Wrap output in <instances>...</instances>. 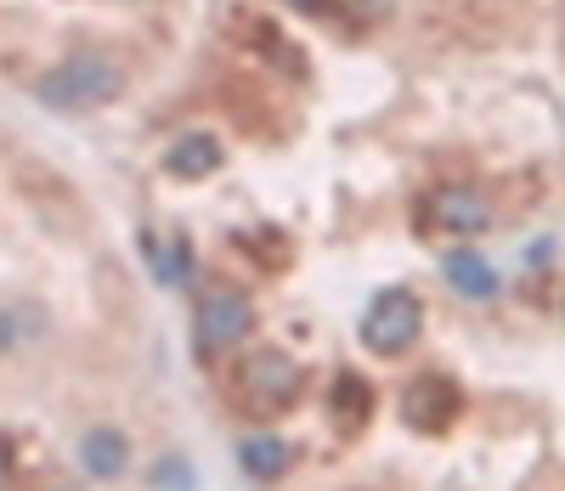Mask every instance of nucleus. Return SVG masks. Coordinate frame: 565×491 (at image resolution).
<instances>
[{
  "mask_svg": "<svg viewBox=\"0 0 565 491\" xmlns=\"http://www.w3.org/2000/svg\"><path fill=\"white\" fill-rule=\"evenodd\" d=\"M125 90V68L103 52H74L68 63L45 68L34 79V103L52 108V114H97L108 108L114 96Z\"/></svg>",
  "mask_w": 565,
  "mask_h": 491,
  "instance_id": "f257e3e1",
  "label": "nucleus"
},
{
  "mask_svg": "<svg viewBox=\"0 0 565 491\" xmlns=\"http://www.w3.org/2000/svg\"><path fill=\"white\" fill-rule=\"evenodd\" d=\"M418 333H424V306H418V293H407V288H385L380 300L367 306V317H362V345L373 356L413 351Z\"/></svg>",
  "mask_w": 565,
  "mask_h": 491,
  "instance_id": "f03ea898",
  "label": "nucleus"
},
{
  "mask_svg": "<svg viewBox=\"0 0 565 491\" xmlns=\"http://www.w3.org/2000/svg\"><path fill=\"white\" fill-rule=\"evenodd\" d=\"M249 328H255L249 293H238V288H215V293H204V306H199L193 345H199V356H221V351L238 345V339H249Z\"/></svg>",
  "mask_w": 565,
  "mask_h": 491,
  "instance_id": "7ed1b4c3",
  "label": "nucleus"
},
{
  "mask_svg": "<svg viewBox=\"0 0 565 491\" xmlns=\"http://www.w3.org/2000/svg\"><path fill=\"white\" fill-rule=\"evenodd\" d=\"M295 396H300V362H295V356H282V351H260V356H249V362H244V402H249L260 418L282 413Z\"/></svg>",
  "mask_w": 565,
  "mask_h": 491,
  "instance_id": "20e7f679",
  "label": "nucleus"
},
{
  "mask_svg": "<svg viewBox=\"0 0 565 491\" xmlns=\"http://www.w3.org/2000/svg\"><path fill=\"white\" fill-rule=\"evenodd\" d=\"M487 221H492V204L481 186H441L430 199V226L447 237H476L487 232Z\"/></svg>",
  "mask_w": 565,
  "mask_h": 491,
  "instance_id": "39448f33",
  "label": "nucleus"
},
{
  "mask_svg": "<svg viewBox=\"0 0 565 491\" xmlns=\"http://www.w3.org/2000/svg\"><path fill=\"white\" fill-rule=\"evenodd\" d=\"M402 413H407L413 429L441 435V429L458 418V389H452L447 378H413V389L402 396Z\"/></svg>",
  "mask_w": 565,
  "mask_h": 491,
  "instance_id": "423d86ee",
  "label": "nucleus"
},
{
  "mask_svg": "<svg viewBox=\"0 0 565 491\" xmlns=\"http://www.w3.org/2000/svg\"><path fill=\"white\" fill-rule=\"evenodd\" d=\"M164 170L181 175V181H204V175H215V170H221V141H215L210 130H186V136H175V141H170V153H164Z\"/></svg>",
  "mask_w": 565,
  "mask_h": 491,
  "instance_id": "0eeeda50",
  "label": "nucleus"
},
{
  "mask_svg": "<svg viewBox=\"0 0 565 491\" xmlns=\"http://www.w3.org/2000/svg\"><path fill=\"white\" fill-rule=\"evenodd\" d=\"M441 271H447L452 293H463V300H492V293H498V271H492V260L476 255V249H452Z\"/></svg>",
  "mask_w": 565,
  "mask_h": 491,
  "instance_id": "6e6552de",
  "label": "nucleus"
},
{
  "mask_svg": "<svg viewBox=\"0 0 565 491\" xmlns=\"http://www.w3.org/2000/svg\"><path fill=\"white\" fill-rule=\"evenodd\" d=\"M238 463H244L249 480H277V474H289L295 447H289V440H277V435H255V440L238 447Z\"/></svg>",
  "mask_w": 565,
  "mask_h": 491,
  "instance_id": "1a4fd4ad",
  "label": "nucleus"
},
{
  "mask_svg": "<svg viewBox=\"0 0 565 491\" xmlns=\"http://www.w3.org/2000/svg\"><path fill=\"white\" fill-rule=\"evenodd\" d=\"M141 255H148L153 277H159V282H170V288L193 277V249H186L181 237H159V232H148V237H141Z\"/></svg>",
  "mask_w": 565,
  "mask_h": 491,
  "instance_id": "9d476101",
  "label": "nucleus"
},
{
  "mask_svg": "<svg viewBox=\"0 0 565 491\" xmlns=\"http://www.w3.org/2000/svg\"><path fill=\"white\" fill-rule=\"evenodd\" d=\"M79 463H85V474L114 480V474L125 469V435H114V429H90V435L79 440Z\"/></svg>",
  "mask_w": 565,
  "mask_h": 491,
  "instance_id": "9b49d317",
  "label": "nucleus"
},
{
  "mask_svg": "<svg viewBox=\"0 0 565 491\" xmlns=\"http://www.w3.org/2000/svg\"><path fill=\"white\" fill-rule=\"evenodd\" d=\"M12 339H18V317L0 311V351H12Z\"/></svg>",
  "mask_w": 565,
  "mask_h": 491,
  "instance_id": "f8f14e48",
  "label": "nucleus"
},
{
  "mask_svg": "<svg viewBox=\"0 0 565 491\" xmlns=\"http://www.w3.org/2000/svg\"><path fill=\"white\" fill-rule=\"evenodd\" d=\"M0 485H7V463H0Z\"/></svg>",
  "mask_w": 565,
  "mask_h": 491,
  "instance_id": "ddd939ff",
  "label": "nucleus"
}]
</instances>
